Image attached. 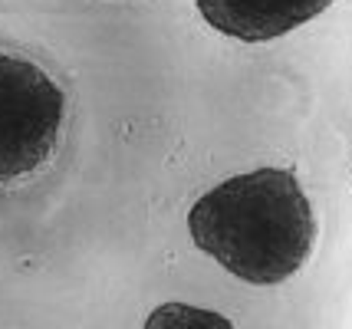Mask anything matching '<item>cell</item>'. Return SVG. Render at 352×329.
<instances>
[{
	"mask_svg": "<svg viewBox=\"0 0 352 329\" xmlns=\"http://www.w3.org/2000/svg\"><path fill=\"white\" fill-rule=\"evenodd\" d=\"M188 231L237 280L270 286L307 264L316 220L296 174L257 168L208 191L191 207Z\"/></svg>",
	"mask_w": 352,
	"mask_h": 329,
	"instance_id": "1",
	"label": "cell"
},
{
	"mask_svg": "<svg viewBox=\"0 0 352 329\" xmlns=\"http://www.w3.org/2000/svg\"><path fill=\"white\" fill-rule=\"evenodd\" d=\"M63 89L33 60L0 53V181L30 174L53 155Z\"/></svg>",
	"mask_w": 352,
	"mask_h": 329,
	"instance_id": "2",
	"label": "cell"
},
{
	"mask_svg": "<svg viewBox=\"0 0 352 329\" xmlns=\"http://www.w3.org/2000/svg\"><path fill=\"white\" fill-rule=\"evenodd\" d=\"M214 30L244 43H263L320 16L333 0H195Z\"/></svg>",
	"mask_w": 352,
	"mask_h": 329,
	"instance_id": "3",
	"label": "cell"
},
{
	"mask_svg": "<svg viewBox=\"0 0 352 329\" xmlns=\"http://www.w3.org/2000/svg\"><path fill=\"white\" fill-rule=\"evenodd\" d=\"M145 329H234V323L214 310H201L188 303H165L148 316Z\"/></svg>",
	"mask_w": 352,
	"mask_h": 329,
	"instance_id": "4",
	"label": "cell"
}]
</instances>
